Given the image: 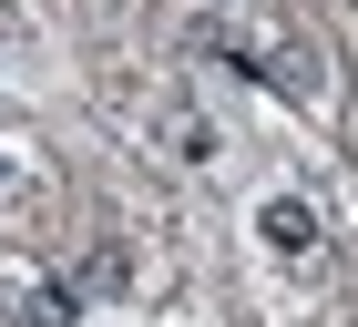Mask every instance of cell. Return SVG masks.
Here are the masks:
<instances>
[{"mask_svg": "<svg viewBox=\"0 0 358 327\" xmlns=\"http://www.w3.org/2000/svg\"><path fill=\"white\" fill-rule=\"evenodd\" d=\"M256 235H266L276 256H317V245H328V225H317V205H307V194H266V205H256Z\"/></svg>", "mask_w": 358, "mask_h": 327, "instance_id": "1", "label": "cell"}, {"mask_svg": "<svg viewBox=\"0 0 358 327\" xmlns=\"http://www.w3.org/2000/svg\"><path fill=\"white\" fill-rule=\"evenodd\" d=\"M72 286H83V297H123V286H134V256H123V245H92Z\"/></svg>", "mask_w": 358, "mask_h": 327, "instance_id": "2", "label": "cell"}, {"mask_svg": "<svg viewBox=\"0 0 358 327\" xmlns=\"http://www.w3.org/2000/svg\"><path fill=\"white\" fill-rule=\"evenodd\" d=\"M72 317H83V286H62V276L21 297V327H72Z\"/></svg>", "mask_w": 358, "mask_h": 327, "instance_id": "3", "label": "cell"}, {"mask_svg": "<svg viewBox=\"0 0 358 327\" xmlns=\"http://www.w3.org/2000/svg\"><path fill=\"white\" fill-rule=\"evenodd\" d=\"M0 174H10V154H0Z\"/></svg>", "mask_w": 358, "mask_h": 327, "instance_id": "4", "label": "cell"}]
</instances>
